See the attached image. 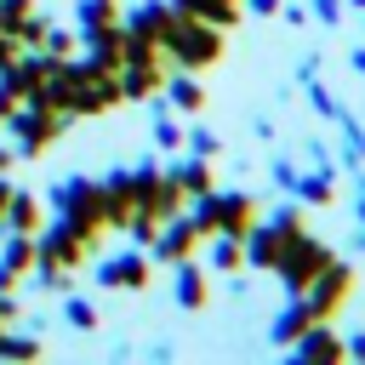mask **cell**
Wrapping results in <instances>:
<instances>
[{"label":"cell","instance_id":"obj_26","mask_svg":"<svg viewBox=\"0 0 365 365\" xmlns=\"http://www.w3.org/2000/svg\"><path fill=\"white\" fill-rule=\"evenodd\" d=\"M205 240H211V268L217 274L245 268V240H234V234H205Z\"/></svg>","mask_w":365,"mask_h":365},{"label":"cell","instance_id":"obj_8","mask_svg":"<svg viewBox=\"0 0 365 365\" xmlns=\"http://www.w3.org/2000/svg\"><path fill=\"white\" fill-rule=\"evenodd\" d=\"M331 262V251L319 245V240H308V234H297L285 251H279V262H274V274H279V285L297 297V291H308L314 285V274Z\"/></svg>","mask_w":365,"mask_h":365},{"label":"cell","instance_id":"obj_36","mask_svg":"<svg viewBox=\"0 0 365 365\" xmlns=\"http://www.w3.org/2000/svg\"><path fill=\"white\" fill-rule=\"evenodd\" d=\"M0 331H6V325H0Z\"/></svg>","mask_w":365,"mask_h":365},{"label":"cell","instance_id":"obj_29","mask_svg":"<svg viewBox=\"0 0 365 365\" xmlns=\"http://www.w3.org/2000/svg\"><path fill=\"white\" fill-rule=\"evenodd\" d=\"M29 11H40V6H34V0H0V34H11Z\"/></svg>","mask_w":365,"mask_h":365},{"label":"cell","instance_id":"obj_10","mask_svg":"<svg viewBox=\"0 0 365 365\" xmlns=\"http://www.w3.org/2000/svg\"><path fill=\"white\" fill-rule=\"evenodd\" d=\"M200 240H205V234H200V222H194L188 211H177V217H165V222H160V234L148 240V257L171 268V262L194 257V251H200Z\"/></svg>","mask_w":365,"mask_h":365},{"label":"cell","instance_id":"obj_28","mask_svg":"<svg viewBox=\"0 0 365 365\" xmlns=\"http://www.w3.org/2000/svg\"><path fill=\"white\" fill-rule=\"evenodd\" d=\"M46 23H51L46 11H29V17H23L17 29H11V40H17V46H40V34H46Z\"/></svg>","mask_w":365,"mask_h":365},{"label":"cell","instance_id":"obj_21","mask_svg":"<svg viewBox=\"0 0 365 365\" xmlns=\"http://www.w3.org/2000/svg\"><path fill=\"white\" fill-rule=\"evenodd\" d=\"M308 325H314V308H308V297L297 291V297H291V308H285V314L274 319V331H268V336H274L279 348H291V342H297V336H302Z\"/></svg>","mask_w":365,"mask_h":365},{"label":"cell","instance_id":"obj_15","mask_svg":"<svg viewBox=\"0 0 365 365\" xmlns=\"http://www.w3.org/2000/svg\"><path fill=\"white\" fill-rule=\"evenodd\" d=\"M34 274V234H6L0 240V291H23Z\"/></svg>","mask_w":365,"mask_h":365},{"label":"cell","instance_id":"obj_18","mask_svg":"<svg viewBox=\"0 0 365 365\" xmlns=\"http://www.w3.org/2000/svg\"><path fill=\"white\" fill-rule=\"evenodd\" d=\"M291 354H297V359H308V365H331V359H342L348 348H342V336H336V331H325V319H314V325L291 342Z\"/></svg>","mask_w":365,"mask_h":365},{"label":"cell","instance_id":"obj_13","mask_svg":"<svg viewBox=\"0 0 365 365\" xmlns=\"http://www.w3.org/2000/svg\"><path fill=\"white\" fill-rule=\"evenodd\" d=\"M80 57L108 68V74H120V63H125V23L114 17V23H97V29H80Z\"/></svg>","mask_w":365,"mask_h":365},{"label":"cell","instance_id":"obj_1","mask_svg":"<svg viewBox=\"0 0 365 365\" xmlns=\"http://www.w3.org/2000/svg\"><path fill=\"white\" fill-rule=\"evenodd\" d=\"M46 103H51V108H63L68 120H97V114L120 108V103H125V91H120V74H108V68L86 63V57L74 51V57H57L51 86H46Z\"/></svg>","mask_w":365,"mask_h":365},{"label":"cell","instance_id":"obj_11","mask_svg":"<svg viewBox=\"0 0 365 365\" xmlns=\"http://www.w3.org/2000/svg\"><path fill=\"white\" fill-rule=\"evenodd\" d=\"M103 188V228L108 234H125L131 211H137V182H131V165H114L108 177H97Z\"/></svg>","mask_w":365,"mask_h":365},{"label":"cell","instance_id":"obj_14","mask_svg":"<svg viewBox=\"0 0 365 365\" xmlns=\"http://www.w3.org/2000/svg\"><path fill=\"white\" fill-rule=\"evenodd\" d=\"M171 0H143V6H131L120 23H125V34L131 40H143V46H160L165 51V29H171Z\"/></svg>","mask_w":365,"mask_h":365},{"label":"cell","instance_id":"obj_5","mask_svg":"<svg viewBox=\"0 0 365 365\" xmlns=\"http://www.w3.org/2000/svg\"><path fill=\"white\" fill-rule=\"evenodd\" d=\"M188 217L200 222V234H234V240H245V228H251L262 211H257V200L240 194V188H205V194L188 205Z\"/></svg>","mask_w":365,"mask_h":365},{"label":"cell","instance_id":"obj_7","mask_svg":"<svg viewBox=\"0 0 365 365\" xmlns=\"http://www.w3.org/2000/svg\"><path fill=\"white\" fill-rule=\"evenodd\" d=\"M51 68H57V57H46L40 46H23L11 63H0V80L11 86V97H17V103H46Z\"/></svg>","mask_w":365,"mask_h":365},{"label":"cell","instance_id":"obj_35","mask_svg":"<svg viewBox=\"0 0 365 365\" xmlns=\"http://www.w3.org/2000/svg\"><path fill=\"white\" fill-rule=\"evenodd\" d=\"M342 348H348L354 359H365V336H354V342H342Z\"/></svg>","mask_w":365,"mask_h":365},{"label":"cell","instance_id":"obj_6","mask_svg":"<svg viewBox=\"0 0 365 365\" xmlns=\"http://www.w3.org/2000/svg\"><path fill=\"white\" fill-rule=\"evenodd\" d=\"M297 234H302V211H291V205L274 211L268 222H251V228H245V262H251V268H274L279 251H285Z\"/></svg>","mask_w":365,"mask_h":365},{"label":"cell","instance_id":"obj_2","mask_svg":"<svg viewBox=\"0 0 365 365\" xmlns=\"http://www.w3.org/2000/svg\"><path fill=\"white\" fill-rule=\"evenodd\" d=\"M46 200V217H63L68 228H80L86 240H97L103 245V188H97V177H86V171H68V177H57L51 182V194H40Z\"/></svg>","mask_w":365,"mask_h":365},{"label":"cell","instance_id":"obj_24","mask_svg":"<svg viewBox=\"0 0 365 365\" xmlns=\"http://www.w3.org/2000/svg\"><path fill=\"white\" fill-rule=\"evenodd\" d=\"M177 11H188V17H205V23H217V29H228L234 17H240V0H171Z\"/></svg>","mask_w":365,"mask_h":365},{"label":"cell","instance_id":"obj_9","mask_svg":"<svg viewBox=\"0 0 365 365\" xmlns=\"http://www.w3.org/2000/svg\"><path fill=\"white\" fill-rule=\"evenodd\" d=\"M91 262H97V257H91ZM148 274H154V257H148V251L137 245V251H120V257H103L91 279H97L103 291H148Z\"/></svg>","mask_w":365,"mask_h":365},{"label":"cell","instance_id":"obj_32","mask_svg":"<svg viewBox=\"0 0 365 365\" xmlns=\"http://www.w3.org/2000/svg\"><path fill=\"white\" fill-rule=\"evenodd\" d=\"M11 165H17V148H11L6 137H0V171H11Z\"/></svg>","mask_w":365,"mask_h":365},{"label":"cell","instance_id":"obj_3","mask_svg":"<svg viewBox=\"0 0 365 365\" xmlns=\"http://www.w3.org/2000/svg\"><path fill=\"white\" fill-rule=\"evenodd\" d=\"M0 131H6V143L17 148V160H40V154L68 131V114L51 108V103H17V108L0 120Z\"/></svg>","mask_w":365,"mask_h":365},{"label":"cell","instance_id":"obj_4","mask_svg":"<svg viewBox=\"0 0 365 365\" xmlns=\"http://www.w3.org/2000/svg\"><path fill=\"white\" fill-rule=\"evenodd\" d=\"M222 57V29L205 23V17H188V11H171V29H165V63L171 68H211Z\"/></svg>","mask_w":365,"mask_h":365},{"label":"cell","instance_id":"obj_33","mask_svg":"<svg viewBox=\"0 0 365 365\" xmlns=\"http://www.w3.org/2000/svg\"><path fill=\"white\" fill-rule=\"evenodd\" d=\"M251 11H257V17H274V11H279V0H251Z\"/></svg>","mask_w":365,"mask_h":365},{"label":"cell","instance_id":"obj_23","mask_svg":"<svg viewBox=\"0 0 365 365\" xmlns=\"http://www.w3.org/2000/svg\"><path fill=\"white\" fill-rule=\"evenodd\" d=\"M57 319L68 325V331H97V302L91 297H80L74 285L63 291V302H57Z\"/></svg>","mask_w":365,"mask_h":365},{"label":"cell","instance_id":"obj_31","mask_svg":"<svg viewBox=\"0 0 365 365\" xmlns=\"http://www.w3.org/2000/svg\"><path fill=\"white\" fill-rule=\"evenodd\" d=\"M314 11H319L325 23H336V11H342V6H336V0H314Z\"/></svg>","mask_w":365,"mask_h":365},{"label":"cell","instance_id":"obj_19","mask_svg":"<svg viewBox=\"0 0 365 365\" xmlns=\"http://www.w3.org/2000/svg\"><path fill=\"white\" fill-rule=\"evenodd\" d=\"M160 97H165L177 114H200V108H205V86H200L194 68H171L165 86H160Z\"/></svg>","mask_w":365,"mask_h":365},{"label":"cell","instance_id":"obj_25","mask_svg":"<svg viewBox=\"0 0 365 365\" xmlns=\"http://www.w3.org/2000/svg\"><path fill=\"white\" fill-rule=\"evenodd\" d=\"M148 103H160V108H154V148H160V154H177V148H182V125L171 120V103H165V97H148Z\"/></svg>","mask_w":365,"mask_h":365},{"label":"cell","instance_id":"obj_16","mask_svg":"<svg viewBox=\"0 0 365 365\" xmlns=\"http://www.w3.org/2000/svg\"><path fill=\"white\" fill-rule=\"evenodd\" d=\"M40 222H46V200L34 188H11V200L0 211V234H40Z\"/></svg>","mask_w":365,"mask_h":365},{"label":"cell","instance_id":"obj_22","mask_svg":"<svg viewBox=\"0 0 365 365\" xmlns=\"http://www.w3.org/2000/svg\"><path fill=\"white\" fill-rule=\"evenodd\" d=\"M40 354H46L40 331H23V325H6V331H0V359H17V365H29V359H40Z\"/></svg>","mask_w":365,"mask_h":365},{"label":"cell","instance_id":"obj_20","mask_svg":"<svg viewBox=\"0 0 365 365\" xmlns=\"http://www.w3.org/2000/svg\"><path fill=\"white\" fill-rule=\"evenodd\" d=\"M165 171L177 177V188H182L188 200H200L205 188H217V177H211V160H205V154H188V160H171Z\"/></svg>","mask_w":365,"mask_h":365},{"label":"cell","instance_id":"obj_34","mask_svg":"<svg viewBox=\"0 0 365 365\" xmlns=\"http://www.w3.org/2000/svg\"><path fill=\"white\" fill-rule=\"evenodd\" d=\"M11 188H17V182H11L6 171H0V211H6V200H11Z\"/></svg>","mask_w":365,"mask_h":365},{"label":"cell","instance_id":"obj_12","mask_svg":"<svg viewBox=\"0 0 365 365\" xmlns=\"http://www.w3.org/2000/svg\"><path fill=\"white\" fill-rule=\"evenodd\" d=\"M348 291H354V268H342V262L331 257V262H325V268L314 274V285H308L302 297H308L314 319H331V314H336V308L348 302Z\"/></svg>","mask_w":365,"mask_h":365},{"label":"cell","instance_id":"obj_27","mask_svg":"<svg viewBox=\"0 0 365 365\" xmlns=\"http://www.w3.org/2000/svg\"><path fill=\"white\" fill-rule=\"evenodd\" d=\"M40 51H46V57H74V51H80V29L46 23V34H40Z\"/></svg>","mask_w":365,"mask_h":365},{"label":"cell","instance_id":"obj_17","mask_svg":"<svg viewBox=\"0 0 365 365\" xmlns=\"http://www.w3.org/2000/svg\"><path fill=\"white\" fill-rule=\"evenodd\" d=\"M177 274H171V297H177V308L182 314H200L205 302H211V285H205V268L194 262V257H182V262H171Z\"/></svg>","mask_w":365,"mask_h":365},{"label":"cell","instance_id":"obj_30","mask_svg":"<svg viewBox=\"0 0 365 365\" xmlns=\"http://www.w3.org/2000/svg\"><path fill=\"white\" fill-rule=\"evenodd\" d=\"M182 143H188V154H217V131H205V125H194V131H182Z\"/></svg>","mask_w":365,"mask_h":365}]
</instances>
